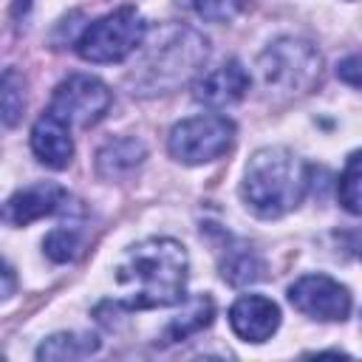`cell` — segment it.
<instances>
[{
    "label": "cell",
    "mask_w": 362,
    "mask_h": 362,
    "mask_svg": "<svg viewBox=\"0 0 362 362\" xmlns=\"http://www.w3.org/2000/svg\"><path fill=\"white\" fill-rule=\"evenodd\" d=\"M249 85H252V76L246 74V68L238 59H226L195 82L192 96L206 107H229L246 96Z\"/></svg>",
    "instance_id": "8fae6325"
},
{
    "label": "cell",
    "mask_w": 362,
    "mask_h": 362,
    "mask_svg": "<svg viewBox=\"0 0 362 362\" xmlns=\"http://www.w3.org/2000/svg\"><path fill=\"white\" fill-rule=\"evenodd\" d=\"M249 0H192V8L206 23H229L235 20Z\"/></svg>",
    "instance_id": "ffe728a7"
},
{
    "label": "cell",
    "mask_w": 362,
    "mask_h": 362,
    "mask_svg": "<svg viewBox=\"0 0 362 362\" xmlns=\"http://www.w3.org/2000/svg\"><path fill=\"white\" fill-rule=\"evenodd\" d=\"M212 317H215L212 297H209V294H198V297H192V300L181 308V314H175V317L170 320V325H167V331H164V339H167V342H181V339L198 334L201 328H206V325L212 322Z\"/></svg>",
    "instance_id": "5bb4252c"
},
{
    "label": "cell",
    "mask_w": 362,
    "mask_h": 362,
    "mask_svg": "<svg viewBox=\"0 0 362 362\" xmlns=\"http://www.w3.org/2000/svg\"><path fill=\"white\" fill-rule=\"evenodd\" d=\"M42 249H45V255H48L54 263H68V260H74V257L79 255L82 238H79L74 229L59 226V229L48 232V238L42 240Z\"/></svg>",
    "instance_id": "d6986e66"
},
{
    "label": "cell",
    "mask_w": 362,
    "mask_h": 362,
    "mask_svg": "<svg viewBox=\"0 0 362 362\" xmlns=\"http://www.w3.org/2000/svg\"><path fill=\"white\" fill-rule=\"evenodd\" d=\"M311 167L288 147H260L243 173L240 195L257 218H280L297 209L308 192Z\"/></svg>",
    "instance_id": "3957f363"
},
{
    "label": "cell",
    "mask_w": 362,
    "mask_h": 362,
    "mask_svg": "<svg viewBox=\"0 0 362 362\" xmlns=\"http://www.w3.org/2000/svg\"><path fill=\"white\" fill-rule=\"evenodd\" d=\"M99 351V339L93 334H54L48 339H42V345L37 348V359H85L90 354Z\"/></svg>",
    "instance_id": "9a60e30c"
},
{
    "label": "cell",
    "mask_w": 362,
    "mask_h": 362,
    "mask_svg": "<svg viewBox=\"0 0 362 362\" xmlns=\"http://www.w3.org/2000/svg\"><path fill=\"white\" fill-rule=\"evenodd\" d=\"M257 74L266 93L272 96H305L320 85L322 57L308 40L280 37L257 57Z\"/></svg>",
    "instance_id": "277c9868"
},
{
    "label": "cell",
    "mask_w": 362,
    "mask_h": 362,
    "mask_svg": "<svg viewBox=\"0 0 362 362\" xmlns=\"http://www.w3.org/2000/svg\"><path fill=\"white\" fill-rule=\"evenodd\" d=\"M0 105H3V124L14 127L23 116L25 107V82L14 68L3 71V90H0Z\"/></svg>",
    "instance_id": "ac0fdd59"
},
{
    "label": "cell",
    "mask_w": 362,
    "mask_h": 362,
    "mask_svg": "<svg viewBox=\"0 0 362 362\" xmlns=\"http://www.w3.org/2000/svg\"><path fill=\"white\" fill-rule=\"evenodd\" d=\"M31 150L40 158V164L51 170H65L74 158V139L71 127L57 119L54 113H45L31 127Z\"/></svg>",
    "instance_id": "7c38bea8"
},
{
    "label": "cell",
    "mask_w": 362,
    "mask_h": 362,
    "mask_svg": "<svg viewBox=\"0 0 362 362\" xmlns=\"http://www.w3.org/2000/svg\"><path fill=\"white\" fill-rule=\"evenodd\" d=\"M288 303L322 322H342L351 314V291L328 274H303L288 286Z\"/></svg>",
    "instance_id": "ba28073f"
},
{
    "label": "cell",
    "mask_w": 362,
    "mask_h": 362,
    "mask_svg": "<svg viewBox=\"0 0 362 362\" xmlns=\"http://www.w3.org/2000/svg\"><path fill=\"white\" fill-rule=\"evenodd\" d=\"M68 201H71V195H68L59 184H54V181H37V184H31V187L17 189V192L6 201L3 218H6V223H11V226H28V223L37 221V218L57 215V212L68 209Z\"/></svg>",
    "instance_id": "9c48e42d"
},
{
    "label": "cell",
    "mask_w": 362,
    "mask_h": 362,
    "mask_svg": "<svg viewBox=\"0 0 362 362\" xmlns=\"http://www.w3.org/2000/svg\"><path fill=\"white\" fill-rule=\"evenodd\" d=\"M147 37V25L133 6H122L99 20H93L76 40V54L85 62L110 65L127 59L141 48Z\"/></svg>",
    "instance_id": "5b68a950"
},
{
    "label": "cell",
    "mask_w": 362,
    "mask_h": 362,
    "mask_svg": "<svg viewBox=\"0 0 362 362\" xmlns=\"http://www.w3.org/2000/svg\"><path fill=\"white\" fill-rule=\"evenodd\" d=\"M337 76L351 88H362V51L348 54L345 59H339L337 62Z\"/></svg>",
    "instance_id": "44dd1931"
},
{
    "label": "cell",
    "mask_w": 362,
    "mask_h": 362,
    "mask_svg": "<svg viewBox=\"0 0 362 362\" xmlns=\"http://www.w3.org/2000/svg\"><path fill=\"white\" fill-rule=\"evenodd\" d=\"M235 144V124L226 116L206 113L178 122L170 130L167 150L178 164H206L226 156Z\"/></svg>",
    "instance_id": "8992f818"
},
{
    "label": "cell",
    "mask_w": 362,
    "mask_h": 362,
    "mask_svg": "<svg viewBox=\"0 0 362 362\" xmlns=\"http://www.w3.org/2000/svg\"><path fill=\"white\" fill-rule=\"evenodd\" d=\"M337 198L345 212L362 215V150H354L345 158V167L339 173V184H337Z\"/></svg>",
    "instance_id": "e0dca14e"
},
{
    "label": "cell",
    "mask_w": 362,
    "mask_h": 362,
    "mask_svg": "<svg viewBox=\"0 0 362 362\" xmlns=\"http://www.w3.org/2000/svg\"><path fill=\"white\" fill-rule=\"evenodd\" d=\"M113 105V93L110 88L90 76V74H71L68 79H62L54 88L48 113H54L57 119H62L68 127H90L99 119H105V113Z\"/></svg>",
    "instance_id": "52a82bcc"
},
{
    "label": "cell",
    "mask_w": 362,
    "mask_h": 362,
    "mask_svg": "<svg viewBox=\"0 0 362 362\" xmlns=\"http://www.w3.org/2000/svg\"><path fill=\"white\" fill-rule=\"evenodd\" d=\"M221 274L226 283L232 286H246V283H255L263 277V260L255 249L249 246H238L229 252V257L221 263Z\"/></svg>",
    "instance_id": "2e32d148"
},
{
    "label": "cell",
    "mask_w": 362,
    "mask_h": 362,
    "mask_svg": "<svg viewBox=\"0 0 362 362\" xmlns=\"http://www.w3.org/2000/svg\"><path fill=\"white\" fill-rule=\"evenodd\" d=\"M229 325L243 342H266L280 328V308L263 294H243L229 308Z\"/></svg>",
    "instance_id": "30bf717a"
},
{
    "label": "cell",
    "mask_w": 362,
    "mask_h": 362,
    "mask_svg": "<svg viewBox=\"0 0 362 362\" xmlns=\"http://www.w3.org/2000/svg\"><path fill=\"white\" fill-rule=\"evenodd\" d=\"M189 257L173 238H147L130 246L116 263V283L127 308H167L184 300Z\"/></svg>",
    "instance_id": "6da1fadb"
},
{
    "label": "cell",
    "mask_w": 362,
    "mask_h": 362,
    "mask_svg": "<svg viewBox=\"0 0 362 362\" xmlns=\"http://www.w3.org/2000/svg\"><path fill=\"white\" fill-rule=\"evenodd\" d=\"M209 42L184 23H164L141 42L136 68L130 71L133 93H170L189 82L206 62Z\"/></svg>",
    "instance_id": "7a4b0ae2"
},
{
    "label": "cell",
    "mask_w": 362,
    "mask_h": 362,
    "mask_svg": "<svg viewBox=\"0 0 362 362\" xmlns=\"http://www.w3.org/2000/svg\"><path fill=\"white\" fill-rule=\"evenodd\" d=\"M3 277H6V286H3V300H8V297H11V291H14V272H11V266H6V269H3Z\"/></svg>",
    "instance_id": "7402d4cb"
},
{
    "label": "cell",
    "mask_w": 362,
    "mask_h": 362,
    "mask_svg": "<svg viewBox=\"0 0 362 362\" xmlns=\"http://www.w3.org/2000/svg\"><path fill=\"white\" fill-rule=\"evenodd\" d=\"M144 156H147V150L139 139H127V136L110 139L96 153V173L107 181H116V178L133 173L144 161Z\"/></svg>",
    "instance_id": "4fadbf2b"
}]
</instances>
